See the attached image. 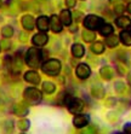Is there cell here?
<instances>
[{"label":"cell","instance_id":"1","mask_svg":"<svg viewBox=\"0 0 131 134\" xmlns=\"http://www.w3.org/2000/svg\"><path fill=\"white\" fill-rule=\"evenodd\" d=\"M26 63L28 64L31 68H38L39 64H40L41 60V52L39 48H35V47H32L27 51L26 53Z\"/></svg>","mask_w":131,"mask_h":134},{"label":"cell","instance_id":"2","mask_svg":"<svg viewBox=\"0 0 131 134\" xmlns=\"http://www.w3.org/2000/svg\"><path fill=\"white\" fill-rule=\"evenodd\" d=\"M61 68H62L61 62L57 59H49L41 65V70H43L45 74L51 75V76L58 75L59 71H61Z\"/></svg>","mask_w":131,"mask_h":134},{"label":"cell","instance_id":"3","mask_svg":"<svg viewBox=\"0 0 131 134\" xmlns=\"http://www.w3.org/2000/svg\"><path fill=\"white\" fill-rule=\"evenodd\" d=\"M23 97H24V100L29 104H38L40 103L41 99H43V94L39 90L34 87H29L27 90H24L23 92Z\"/></svg>","mask_w":131,"mask_h":134},{"label":"cell","instance_id":"4","mask_svg":"<svg viewBox=\"0 0 131 134\" xmlns=\"http://www.w3.org/2000/svg\"><path fill=\"white\" fill-rule=\"evenodd\" d=\"M103 24H104V21L96 15H89L84 18V27L86 29H90V30L100 29Z\"/></svg>","mask_w":131,"mask_h":134},{"label":"cell","instance_id":"5","mask_svg":"<svg viewBox=\"0 0 131 134\" xmlns=\"http://www.w3.org/2000/svg\"><path fill=\"white\" fill-rule=\"evenodd\" d=\"M67 108H68V111L70 114H79L81 110L84 109V102L79 98H70V100L67 104Z\"/></svg>","mask_w":131,"mask_h":134},{"label":"cell","instance_id":"6","mask_svg":"<svg viewBox=\"0 0 131 134\" xmlns=\"http://www.w3.org/2000/svg\"><path fill=\"white\" fill-rule=\"evenodd\" d=\"M90 122V117L86 114H77V115L73 117V125L77 128H83L86 127Z\"/></svg>","mask_w":131,"mask_h":134},{"label":"cell","instance_id":"7","mask_svg":"<svg viewBox=\"0 0 131 134\" xmlns=\"http://www.w3.org/2000/svg\"><path fill=\"white\" fill-rule=\"evenodd\" d=\"M75 74L80 80H86L89 76L91 75V69L90 66L85 64V63H81L77 66V70H75Z\"/></svg>","mask_w":131,"mask_h":134},{"label":"cell","instance_id":"8","mask_svg":"<svg viewBox=\"0 0 131 134\" xmlns=\"http://www.w3.org/2000/svg\"><path fill=\"white\" fill-rule=\"evenodd\" d=\"M50 28L53 33H61L63 28V24L61 22L59 17H57L56 15H52L50 17Z\"/></svg>","mask_w":131,"mask_h":134},{"label":"cell","instance_id":"9","mask_svg":"<svg viewBox=\"0 0 131 134\" xmlns=\"http://www.w3.org/2000/svg\"><path fill=\"white\" fill-rule=\"evenodd\" d=\"M47 41H49V36H47V34L43 33V31L35 34L34 36H33V39H32V42H33V45H35V46H44V45L47 44Z\"/></svg>","mask_w":131,"mask_h":134},{"label":"cell","instance_id":"10","mask_svg":"<svg viewBox=\"0 0 131 134\" xmlns=\"http://www.w3.org/2000/svg\"><path fill=\"white\" fill-rule=\"evenodd\" d=\"M37 27L38 29L43 33L49 30L50 28V18H47L46 16H40L39 18L37 19Z\"/></svg>","mask_w":131,"mask_h":134},{"label":"cell","instance_id":"11","mask_svg":"<svg viewBox=\"0 0 131 134\" xmlns=\"http://www.w3.org/2000/svg\"><path fill=\"white\" fill-rule=\"evenodd\" d=\"M24 80L27 82H29V83L38 85L40 82V75L37 71H34V70H31V71H27L24 74Z\"/></svg>","mask_w":131,"mask_h":134},{"label":"cell","instance_id":"12","mask_svg":"<svg viewBox=\"0 0 131 134\" xmlns=\"http://www.w3.org/2000/svg\"><path fill=\"white\" fill-rule=\"evenodd\" d=\"M104 93H106V91H104L102 85H94V87L91 88V94H92V97L96 98V99H102V98H104Z\"/></svg>","mask_w":131,"mask_h":134},{"label":"cell","instance_id":"13","mask_svg":"<svg viewBox=\"0 0 131 134\" xmlns=\"http://www.w3.org/2000/svg\"><path fill=\"white\" fill-rule=\"evenodd\" d=\"M115 24L118 25L119 28L123 29H128L131 27V19L126 16H119L118 18L115 19Z\"/></svg>","mask_w":131,"mask_h":134},{"label":"cell","instance_id":"14","mask_svg":"<svg viewBox=\"0 0 131 134\" xmlns=\"http://www.w3.org/2000/svg\"><path fill=\"white\" fill-rule=\"evenodd\" d=\"M22 25H23V28L27 29V30H32L35 25L34 18H33L31 15L23 16V17H22Z\"/></svg>","mask_w":131,"mask_h":134},{"label":"cell","instance_id":"15","mask_svg":"<svg viewBox=\"0 0 131 134\" xmlns=\"http://www.w3.org/2000/svg\"><path fill=\"white\" fill-rule=\"evenodd\" d=\"M59 19L62 22L63 25H70L72 24V15L69 12V10H62L59 13Z\"/></svg>","mask_w":131,"mask_h":134},{"label":"cell","instance_id":"16","mask_svg":"<svg viewBox=\"0 0 131 134\" xmlns=\"http://www.w3.org/2000/svg\"><path fill=\"white\" fill-rule=\"evenodd\" d=\"M100 74H101V76H102L103 80L109 81V80H112L113 74H114V72H113V69L110 68L109 65H104V66H102V68H101Z\"/></svg>","mask_w":131,"mask_h":134},{"label":"cell","instance_id":"17","mask_svg":"<svg viewBox=\"0 0 131 134\" xmlns=\"http://www.w3.org/2000/svg\"><path fill=\"white\" fill-rule=\"evenodd\" d=\"M119 40L122 41L125 46H131V30L124 29L119 35Z\"/></svg>","mask_w":131,"mask_h":134},{"label":"cell","instance_id":"18","mask_svg":"<svg viewBox=\"0 0 131 134\" xmlns=\"http://www.w3.org/2000/svg\"><path fill=\"white\" fill-rule=\"evenodd\" d=\"M72 54L75 58H81L85 54V48L80 44H74L72 46Z\"/></svg>","mask_w":131,"mask_h":134},{"label":"cell","instance_id":"19","mask_svg":"<svg viewBox=\"0 0 131 134\" xmlns=\"http://www.w3.org/2000/svg\"><path fill=\"white\" fill-rule=\"evenodd\" d=\"M13 112H15L17 116H26L27 114H28V106L24 105V104H17V105H15V108H13Z\"/></svg>","mask_w":131,"mask_h":134},{"label":"cell","instance_id":"20","mask_svg":"<svg viewBox=\"0 0 131 134\" xmlns=\"http://www.w3.org/2000/svg\"><path fill=\"white\" fill-rule=\"evenodd\" d=\"M96 39V33L94 30H90V29H85L83 31V40L86 41V42H91Z\"/></svg>","mask_w":131,"mask_h":134},{"label":"cell","instance_id":"21","mask_svg":"<svg viewBox=\"0 0 131 134\" xmlns=\"http://www.w3.org/2000/svg\"><path fill=\"white\" fill-rule=\"evenodd\" d=\"M98 30H100V34L102 36H106V37L109 36L110 34H113V27L110 24H108V23H104Z\"/></svg>","mask_w":131,"mask_h":134},{"label":"cell","instance_id":"22","mask_svg":"<svg viewBox=\"0 0 131 134\" xmlns=\"http://www.w3.org/2000/svg\"><path fill=\"white\" fill-rule=\"evenodd\" d=\"M43 91L46 94H52L53 92L56 91V86H55V83H52V82L46 81L43 83Z\"/></svg>","mask_w":131,"mask_h":134},{"label":"cell","instance_id":"23","mask_svg":"<svg viewBox=\"0 0 131 134\" xmlns=\"http://www.w3.org/2000/svg\"><path fill=\"white\" fill-rule=\"evenodd\" d=\"M91 51H92L95 54H101V53H103L104 52V45H103V42L97 41V42L92 44V46H91Z\"/></svg>","mask_w":131,"mask_h":134},{"label":"cell","instance_id":"24","mask_svg":"<svg viewBox=\"0 0 131 134\" xmlns=\"http://www.w3.org/2000/svg\"><path fill=\"white\" fill-rule=\"evenodd\" d=\"M118 44H119V37L117 36V35L110 34L109 36H107V39H106V45H107V46L115 47Z\"/></svg>","mask_w":131,"mask_h":134},{"label":"cell","instance_id":"25","mask_svg":"<svg viewBox=\"0 0 131 134\" xmlns=\"http://www.w3.org/2000/svg\"><path fill=\"white\" fill-rule=\"evenodd\" d=\"M114 90L118 94H123L126 91V85L123 81H115L114 82Z\"/></svg>","mask_w":131,"mask_h":134},{"label":"cell","instance_id":"26","mask_svg":"<svg viewBox=\"0 0 131 134\" xmlns=\"http://www.w3.org/2000/svg\"><path fill=\"white\" fill-rule=\"evenodd\" d=\"M29 126H31V122L27 119L19 120V121L17 122V128L21 129V131H27V129H29Z\"/></svg>","mask_w":131,"mask_h":134},{"label":"cell","instance_id":"27","mask_svg":"<svg viewBox=\"0 0 131 134\" xmlns=\"http://www.w3.org/2000/svg\"><path fill=\"white\" fill-rule=\"evenodd\" d=\"M1 34H3L4 37L9 39V37H11L13 35V28L11 25H5V27L1 29Z\"/></svg>","mask_w":131,"mask_h":134},{"label":"cell","instance_id":"28","mask_svg":"<svg viewBox=\"0 0 131 134\" xmlns=\"http://www.w3.org/2000/svg\"><path fill=\"white\" fill-rule=\"evenodd\" d=\"M4 66L7 69H10L12 66V58L10 56H5L4 57Z\"/></svg>","mask_w":131,"mask_h":134},{"label":"cell","instance_id":"29","mask_svg":"<svg viewBox=\"0 0 131 134\" xmlns=\"http://www.w3.org/2000/svg\"><path fill=\"white\" fill-rule=\"evenodd\" d=\"M124 11H125V6L123 5V4H118V5H115V6H114V12L118 13V15L123 13Z\"/></svg>","mask_w":131,"mask_h":134},{"label":"cell","instance_id":"30","mask_svg":"<svg viewBox=\"0 0 131 134\" xmlns=\"http://www.w3.org/2000/svg\"><path fill=\"white\" fill-rule=\"evenodd\" d=\"M104 103H106V105L108 106V108H112V106H114L115 105V103H117V100L114 99V98H107L106 99V102H104Z\"/></svg>","mask_w":131,"mask_h":134},{"label":"cell","instance_id":"31","mask_svg":"<svg viewBox=\"0 0 131 134\" xmlns=\"http://www.w3.org/2000/svg\"><path fill=\"white\" fill-rule=\"evenodd\" d=\"M123 131H124V134H131V122H126L125 123Z\"/></svg>","mask_w":131,"mask_h":134},{"label":"cell","instance_id":"32","mask_svg":"<svg viewBox=\"0 0 131 134\" xmlns=\"http://www.w3.org/2000/svg\"><path fill=\"white\" fill-rule=\"evenodd\" d=\"M74 18H75V22H80L81 19H84V15L79 11H75L74 12Z\"/></svg>","mask_w":131,"mask_h":134},{"label":"cell","instance_id":"33","mask_svg":"<svg viewBox=\"0 0 131 134\" xmlns=\"http://www.w3.org/2000/svg\"><path fill=\"white\" fill-rule=\"evenodd\" d=\"M15 68L17 69V70H19V69L22 68V60H21V58H19V56H17L15 59Z\"/></svg>","mask_w":131,"mask_h":134},{"label":"cell","instance_id":"34","mask_svg":"<svg viewBox=\"0 0 131 134\" xmlns=\"http://www.w3.org/2000/svg\"><path fill=\"white\" fill-rule=\"evenodd\" d=\"M0 46H1V48H4V50H9L10 46H11V44H10V41L7 40H4L1 44H0Z\"/></svg>","mask_w":131,"mask_h":134},{"label":"cell","instance_id":"35","mask_svg":"<svg viewBox=\"0 0 131 134\" xmlns=\"http://www.w3.org/2000/svg\"><path fill=\"white\" fill-rule=\"evenodd\" d=\"M64 1H66V5H67L68 7H74L75 4H77L75 0H64Z\"/></svg>","mask_w":131,"mask_h":134},{"label":"cell","instance_id":"36","mask_svg":"<svg viewBox=\"0 0 131 134\" xmlns=\"http://www.w3.org/2000/svg\"><path fill=\"white\" fill-rule=\"evenodd\" d=\"M118 70H119V72H120V75L125 74V68H123V65H118Z\"/></svg>","mask_w":131,"mask_h":134},{"label":"cell","instance_id":"37","mask_svg":"<svg viewBox=\"0 0 131 134\" xmlns=\"http://www.w3.org/2000/svg\"><path fill=\"white\" fill-rule=\"evenodd\" d=\"M21 40L22 41H26V34H24V33H22V34H21Z\"/></svg>","mask_w":131,"mask_h":134},{"label":"cell","instance_id":"38","mask_svg":"<svg viewBox=\"0 0 131 134\" xmlns=\"http://www.w3.org/2000/svg\"><path fill=\"white\" fill-rule=\"evenodd\" d=\"M126 10H128V12H129V13H131V3L128 5V7H126Z\"/></svg>","mask_w":131,"mask_h":134},{"label":"cell","instance_id":"39","mask_svg":"<svg viewBox=\"0 0 131 134\" xmlns=\"http://www.w3.org/2000/svg\"><path fill=\"white\" fill-rule=\"evenodd\" d=\"M128 80H129V83L131 85V72H130V74H129V77H128Z\"/></svg>","mask_w":131,"mask_h":134},{"label":"cell","instance_id":"40","mask_svg":"<svg viewBox=\"0 0 131 134\" xmlns=\"http://www.w3.org/2000/svg\"><path fill=\"white\" fill-rule=\"evenodd\" d=\"M113 134H124V133H122V132H114Z\"/></svg>","mask_w":131,"mask_h":134},{"label":"cell","instance_id":"41","mask_svg":"<svg viewBox=\"0 0 131 134\" xmlns=\"http://www.w3.org/2000/svg\"><path fill=\"white\" fill-rule=\"evenodd\" d=\"M1 5H3V1H1V0H0V7H1Z\"/></svg>","mask_w":131,"mask_h":134},{"label":"cell","instance_id":"42","mask_svg":"<svg viewBox=\"0 0 131 134\" xmlns=\"http://www.w3.org/2000/svg\"><path fill=\"white\" fill-rule=\"evenodd\" d=\"M0 51H1V46H0Z\"/></svg>","mask_w":131,"mask_h":134},{"label":"cell","instance_id":"43","mask_svg":"<svg viewBox=\"0 0 131 134\" xmlns=\"http://www.w3.org/2000/svg\"><path fill=\"white\" fill-rule=\"evenodd\" d=\"M21 134H24V133H21Z\"/></svg>","mask_w":131,"mask_h":134}]
</instances>
